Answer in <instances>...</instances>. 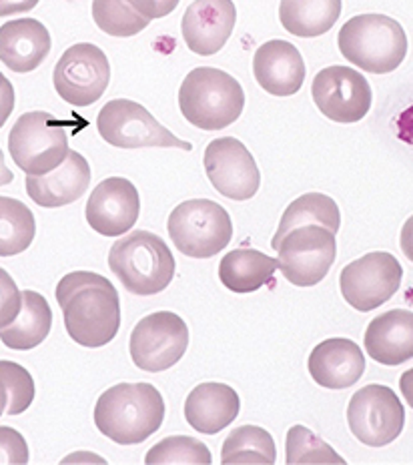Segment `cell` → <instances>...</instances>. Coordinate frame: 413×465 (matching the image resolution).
<instances>
[{"instance_id":"7a4b0ae2","label":"cell","mask_w":413,"mask_h":465,"mask_svg":"<svg viewBox=\"0 0 413 465\" xmlns=\"http://www.w3.org/2000/svg\"><path fill=\"white\" fill-rule=\"evenodd\" d=\"M165 420V401L151 383H119L94 405V425L119 445H137L157 433Z\"/></svg>"},{"instance_id":"e575fe53","label":"cell","mask_w":413,"mask_h":465,"mask_svg":"<svg viewBox=\"0 0 413 465\" xmlns=\"http://www.w3.org/2000/svg\"><path fill=\"white\" fill-rule=\"evenodd\" d=\"M28 458H31V455H28V445L23 438V433L3 425V428H0V465H25L28 463Z\"/></svg>"},{"instance_id":"4dcf8cb0","label":"cell","mask_w":413,"mask_h":465,"mask_svg":"<svg viewBox=\"0 0 413 465\" xmlns=\"http://www.w3.org/2000/svg\"><path fill=\"white\" fill-rule=\"evenodd\" d=\"M93 18L103 33L121 38L143 33L151 23L127 0H93Z\"/></svg>"},{"instance_id":"8992f818","label":"cell","mask_w":413,"mask_h":465,"mask_svg":"<svg viewBox=\"0 0 413 465\" xmlns=\"http://www.w3.org/2000/svg\"><path fill=\"white\" fill-rule=\"evenodd\" d=\"M167 229L181 253L193 259L219 255L233 237V223L227 209L209 199L181 203L169 215Z\"/></svg>"},{"instance_id":"30bf717a","label":"cell","mask_w":413,"mask_h":465,"mask_svg":"<svg viewBox=\"0 0 413 465\" xmlns=\"http://www.w3.org/2000/svg\"><path fill=\"white\" fill-rule=\"evenodd\" d=\"M348 423L355 440L369 448H383L399 438L406 425V410L389 387L365 385L351 397Z\"/></svg>"},{"instance_id":"484cf974","label":"cell","mask_w":413,"mask_h":465,"mask_svg":"<svg viewBox=\"0 0 413 465\" xmlns=\"http://www.w3.org/2000/svg\"><path fill=\"white\" fill-rule=\"evenodd\" d=\"M341 16V0H281L280 21L287 33L313 38L329 33Z\"/></svg>"},{"instance_id":"74e56055","label":"cell","mask_w":413,"mask_h":465,"mask_svg":"<svg viewBox=\"0 0 413 465\" xmlns=\"http://www.w3.org/2000/svg\"><path fill=\"white\" fill-rule=\"evenodd\" d=\"M396 127H398V139L413 147V104L408 106L403 113H399Z\"/></svg>"},{"instance_id":"83f0119b","label":"cell","mask_w":413,"mask_h":465,"mask_svg":"<svg viewBox=\"0 0 413 465\" xmlns=\"http://www.w3.org/2000/svg\"><path fill=\"white\" fill-rule=\"evenodd\" d=\"M36 235L33 211L23 201L0 197V257L21 255Z\"/></svg>"},{"instance_id":"e0dca14e","label":"cell","mask_w":413,"mask_h":465,"mask_svg":"<svg viewBox=\"0 0 413 465\" xmlns=\"http://www.w3.org/2000/svg\"><path fill=\"white\" fill-rule=\"evenodd\" d=\"M235 23L233 0H195L182 15L181 31L191 51L211 56L225 46Z\"/></svg>"},{"instance_id":"d590c367","label":"cell","mask_w":413,"mask_h":465,"mask_svg":"<svg viewBox=\"0 0 413 465\" xmlns=\"http://www.w3.org/2000/svg\"><path fill=\"white\" fill-rule=\"evenodd\" d=\"M127 3L149 21L152 18H165L179 6V0H127Z\"/></svg>"},{"instance_id":"cb8c5ba5","label":"cell","mask_w":413,"mask_h":465,"mask_svg":"<svg viewBox=\"0 0 413 465\" xmlns=\"http://www.w3.org/2000/svg\"><path fill=\"white\" fill-rule=\"evenodd\" d=\"M53 309L36 291H23L21 313L13 323L0 329V341L15 351H28L41 345L51 333Z\"/></svg>"},{"instance_id":"9c48e42d","label":"cell","mask_w":413,"mask_h":465,"mask_svg":"<svg viewBox=\"0 0 413 465\" xmlns=\"http://www.w3.org/2000/svg\"><path fill=\"white\" fill-rule=\"evenodd\" d=\"M280 269L283 277L295 287H313L329 273L338 257L335 232L320 227L305 225L287 232L280 247Z\"/></svg>"},{"instance_id":"44dd1931","label":"cell","mask_w":413,"mask_h":465,"mask_svg":"<svg viewBox=\"0 0 413 465\" xmlns=\"http://www.w3.org/2000/svg\"><path fill=\"white\" fill-rule=\"evenodd\" d=\"M51 53V33L36 18H18L0 26V63L15 73H31Z\"/></svg>"},{"instance_id":"5b68a950","label":"cell","mask_w":413,"mask_h":465,"mask_svg":"<svg viewBox=\"0 0 413 465\" xmlns=\"http://www.w3.org/2000/svg\"><path fill=\"white\" fill-rule=\"evenodd\" d=\"M341 54L359 69L388 74L399 69L408 54L403 26L383 15H359L341 26L338 38Z\"/></svg>"},{"instance_id":"ac0fdd59","label":"cell","mask_w":413,"mask_h":465,"mask_svg":"<svg viewBox=\"0 0 413 465\" xmlns=\"http://www.w3.org/2000/svg\"><path fill=\"white\" fill-rule=\"evenodd\" d=\"M91 185V167L81 153L69 151L66 159L46 174H26V193L38 207L56 209L79 201Z\"/></svg>"},{"instance_id":"6da1fadb","label":"cell","mask_w":413,"mask_h":465,"mask_svg":"<svg viewBox=\"0 0 413 465\" xmlns=\"http://www.w3.org/2000/svg\"><path fill=\"white\" fill-rule=\"evenodd\" d=\"M56 302L66 333L83 347H104L119 333L121 302L107 277L93 271H74L56 285Z\"/></svg>"},{"instance_id":"4316f807","label":"cell","mask_w":413,"mask_h":465,"mask_svg":"<svg viewBox=\"0 0 413 465\" xmlns=\"http://www.w3.org/2000/svg\"><path fill=\"white\" fill-rule=\"evenodd\" d=\"M305 225H320L338 232L341 225V213L338 203L331 197L323 195V193H307V195L295 199L283 213L280 227H277L275 237L271 239V247L277 251L287 232Z\"/></svg>"},{"instance_id":"7c38bea8","label":"cell","mask_w":413,"mask_h":465,"mask_svg":"<svg viewBox=\"0 0 413 465\" xmlns=\"http://www.w3.org/2000/svg\"><path fill=\"white\" fill-rule=\"evenodd\" d=\"M53 81L63 101L74 106H89L107 91L111 81L109 58L94 45H73L56 63Z\"/></svg>"},{"instance_id":"60d3db41","label":"cell","mask_w":413,"mask_h":465,"mask_svg":"<svg viewBox=\"0 0 413 465\" xmlns=\"http://www.w3.org/2000/svg\"><path fill=\"white\" fill-rule=\"evenodd\" d=\"M399 390H401V395L403 400L408 401V405L413 410V367L411 370H408L406 373L401 375L399 380Z\"/></svg>"},{"instance_id":"d6a6232c","label":"cell","mask_w":413,"mask_h":465,"mask_svg":"<svg viewBox=\"0 0 413 465\" xmlns=\"http://www.w3.org/2000/svg\"><path fill=\"white\" fill-rule=\"evenodd\" d=\"M213 461L211 451L205 443H201L195 438H187V435H172L152 445L149 450L145 463L147 465H159V463H201L209 465Z\"/></svg>"},{"instance_id":"d4e9b609","label":"cell","mask_w":413,"mask_h":465,"mask_svg":"<svg viewBox=\"0 0 413 465\" xmlns=\"http://www.w3.org/2000/svg\"><path fill=\"white\" fill-rule=\"evenodd\" d=\"M277 259L255 249H235L219 263V279L233 293H255L273 279Z\"/></svg>"},{"instance_id":"3957f363","label":"cell","mask_w":413,"mask_h":465,"mask_svg":"<svg viewBox=\"0 0 413 465\" xmlns=\"http://www.w3.org/2000/svg\"><path fill=\"white\" fill-rule=\"evenodd\" d=\"M179 109L197 129H227L245 109L243 86L231 74L213 66H199L181 84Z\"/></svg>"},{"instance_id":"52a82bcc","label":"cell","mask_w":413,"mask_h":465,"mask_svg":"<svg viewBox=\"0 0 413 465\" xmlns=\"http://www.w3.org/2000/svg\"><path fill=\"white\" fill-rule=\"evenodd\" d=\"M8 151L18 169L26 174H46L54 171L69 154V134L64 123L51 113H25L8 134Z\"/></svg>"},{"instance_id":"b9f144b4","label":"cell","mask_w":413,"mask_h":465,"mask_svg":"<svg viewBox=\"0 0 413 465\" xmlns=\"http://www.w3.org/2000/svg\"><path fill=\"white\" fill-rule=\"evenodd\" d=\"M13 179H15V174L11 173V169L6 167L5 154H3V151H0V187H5V185H8V183H13Z\"/></svg>"},{"instance_id":"ba28073f","label":"cell","mask_w":413,"mask_h":465,"mask_svg":"<svg viewBox=\"0 0 413 465\" xmlns=\"http://www.w3.org/2000/svg\"><path fill=\"white\" fill-rule=\"evenodd\" d=\"M97 129L101 137L119 149H143V147H175L191 151L193 144L177 139L152 116L145 106L117 99L107 103L99 113Z\"/></svg>"},{"instance_id":"ffe728a7","label":"cell","mask_w":413,"mask_h":465,"mask_svg":"<svg viewBox=\"0 0 413 465\" xmlns=\"http://www.w3.org/2000/svg\"><path fill=\"white\" fill-rule=\"evenodd\" d=\"M310 373L325 390H348L365 371V355L351 339H325L310 355Z\"/></svg>"},{"instance_id":"f546056e","label":"cell","mask_w":413,"mask_h":465,"mask_svg":"<svg viewBox=\"0 0 413 465\" xmlns=\"http://www.w3.org/2000/svg\"><path fill=\"white\" fill-rule=\"evenodd\" d=\"M34 401V380L23 365L0 360V415H21Z\"/></svg>"},{"instance_id":"f35d334b","label":"cell","mask_w":413,"mask_h":465,"mask_svg":"<svg viewBox=\"0 0 413 465\" xmlns=\"http://www.w3.org/2000/svg\"><path fill=\"white\" fill-rule=\"evenodd\" d=\"M38 0H0V16H13L33 11Z\"/></svg>"},{"instance_id":"9a60e30c","label":"cell","mask_w":413,"mask_h":465,"mask_svg":"<svg viewBox=\"0 0 413 465\" xmlns=\"http://www.w3.org/2000/svg\"><path fill=\"white\" fill-rule=\"evenodd\" d=\"M205 171L219 195L231 201L253 199L261 185V174L245 144L235 137L215 139L205 149Z\"/></svg>"},{"instance_id":"7402d4cb","label":"cell","mask_w":413,"mask_h":465,"mask_svg":"<svg viewBox=\"0 0 413 465\" xmlns=\"http://www.w3.org/2000/svg\"><path fill=\"white\" fill-rule=\"evenodd\" d=\"M365 349L381 365L396 367L413 360V312L391 309L373 319L365 331Z\"/></svg>"},{"instance_id":"836d02e7","label":"cell","mask_w":413,"mask_h":465,"mask_svg":"<svg viewBox=\"0 0 413 465\" xmlns=\"http://www.w3.org/2000/svg\"><path fill=\"white\" fill-rule=\"evenodd\" d=\"M23 293L18 291L15 279L0 267V329L13 323L21 313Z\"/></svg>"},{"instance_id":"8fae6325","label":"cell","mask_w":413,"mask_h":465,"mask_svg":"<svg viewBox=\"0 0 413 465\" xmlns=\"http://www.w3.org/2000/svg\"><path fill=\"white\" fill-rule=\"evenodd\" d=\"M189 347V327L172 312H157L134 325L131 333L133 363L143 371L159 373L181 361Z\"/></svg>"},{"instance_id":"277c9868","label":"cell","mask_w":413,"mask_h":465,"mask_svg":"<svg viewBox=\"0 0 413 465\" xmlns=\"http://www.w3.org/2000/svg\"><path fill=\"white\" fill-rule=\"evenodd\" d=\"M109 267L133 295H157L175 277V257L169 245L151 231H133L114 241Z\"/></svg>"},{"instance_id":"d6986e66","label":"cell","mask_w":413,"mask_h":465,"mask_svg":"<svg viewBox=\"0 0 413 465\" xmlns=\"http://www.w3.org/2000/svg\"><path fill=\"white\" fill-rule=\"evenodd\" d=\"M255 81L273 96H291L301 91L305 63L297 46L287 41H269L257 48L253 58Z\"/></svg>"},{"instance_id":"1f68e13d","label":"cell","mask_w":413,"mask_h":465,"mask_svg":"<svg viewBox=\"0 0 413 465\" xmlns=\"http://www.w3.org/2000/svg\"><path fill=\"white\" fill-rule=\"evenodd\" d=\"M285 460L287 463H345L328 443L303 425H293L287 431Z\"/></svg>"},{"instance_id":"4fadbf2b","label":"cell","mask_w":413,"mask_h":465,"mask_svg":"<svg viewBox=\"0 0 413 465\" xmlns=\"http://www.w3.org/2000/svg\"><path fill=\"white\" fill-rule=\"evenodd\" d=\"M403 269L386 251H376L345 265L339 277L341 295L358 312H373L398 293Z\"/></svg>"},{"instance_id":"ab89813d","label":"cell","mask_w":413,"mask_h":465,"mask_svg":"<svg viewBox=\"0 0 413 465\" xmlns=\"http://www.w3.org/2000/svg\"><path fill=\"white\" fill-rule=\"evenodd\" d=\"M399 243H401L403 255H406L413 263V215L406 221V225H403V229H401Z\"/></svg>"},{"instance_id":"2e32d148","label":"cell","mask_w":413,"mask_h":465,"mask_svg":"<svg viewBox=\"0 0 413 465\" xmlns=\"http://www.w3.org/2000/svg\"><path fill=\"white\" fill-rule=\"evenodd\" d=\"M141 213L139 191L131 181L109 177L99 183L86 201V221L104 237H121L133 229Z\"/></svg>"},{"instance_id":"f1b7e54d","label":"cell","mask_w":413,"mask_h":465,"mask_svg":"<svg viewBox=\"0 0 413 465\" xmlns=\"http://www.w3.org/2000/svg\"><path fill=\"white\" fill-rule=\"evenodd\" d=\"M277 451L271 433L257 425L233 430L221 450L223 463H275Z\"/></svg>"},{"instance_id":"603a6c76","label":"cell","mask_w":413,"mask_h":465,"mask_svg":"<svg viewBox=\"0 0 413 465\" xmlns=\"http://www.w3.org/2000/svg\"><path fill=\"white\" fill-rule=\"evenodd\" d=\"M241 401L239 395L225 383H201L189 393L185 401V420L199 433L215 435L231 425Z\"/></svg>"},{"instance_id":"5bb4252c","label":"cell","mask_w":413,"mask_h":465,"mask_svg":"<svg viewBox=\"0 0 413 465\" xmlns=\"http://www.w3.org/2000/svg\"><path fill=\"white\" fill-rule=\"evenodd\" d=\"M313 101L328 119L349 124L361 121L371 109V86L351 66H328L317 73L311 86Z\"/></svg>"},{"instance_id":"8d00e7d4","label":"cell","mask_w":413,"mask_h":465,"mask_svg":"<svg viewBox=\"0 0 413 465\" xmlns=\"http://www.w3.org/2000/svg\"><path fill=\"white\" fill-rule=\"evenodd\" d=\"M15 103H16L15 86L3 73H0V129H3V124L8 121V116H11V113L15 111Z\"/></svg>"}]
</instances>
